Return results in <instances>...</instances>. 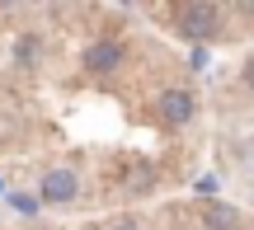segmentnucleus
I'll return each instance as SVG.
<instances>
[{"mask_svg":"<svg viewBox=\"0 0 254 230\" xmlns=\"http://www.w3.org/2000/svg\"><path fill=\"white\" fill-rule=\"evenodd\" d=\"M174 28H179L184 38H193V43H212V38L221 33V14L212 5H184L179 14H174Z\"/></svg>","mask_w":254,"mask_h":230,"instance_id":"1","label":"nucleus"},{"mask_svg":"<svg viewBox=\"0 0 254 230\" xmlns=\"http://www.w3.org/2000/svg\"><path fill=\"white\" fill-rule=\"evenodd\" d=\"M80 66H85L90 75H113V71L123 66V43H118V38H94V43L85 47Z\"/></svg>","mask_w":254,"mask_h":230,"instance_id":"2","label":"nucleus"},{"mask_svg":"<svg viewBox=\"0 0 254 230\" xmlns=\"http://www.w3.org/2000/svg\"><path fill=\"white\" fill-rule=\"evenodd\" d=\"M155 108H160V122L184 127V122H193V113H198V99H193V90H165Z\"/></svg>","mask_w":254,"mask_h":230,"instance_id":"3","label":"nucleus"},{"mask_svg":"<svg viewBox=\"0 0 254 230\" xmlns=\"http://www.w3.org/2000/svg\"><path fill=\"white\" fill-rule=\"evenodd\" d=\"M75 193H80L75 169H47V179H43V202L66 207V202H75Z\"/></svg>","mask_w":254,"mask_h":230,"instance_id":"4","label":"nucleus"},{"mask_svg":"<svg viewBox=\"0 0 254 230\" xmlns=\"http://www.w3.org/2000/svg\"><path fill=\"white\" fill-rule=\"evenodd\" d=\"M202 221H207V230H236L240 216L231 212V207H207V212H202Z\"/></svg>","mask_w":254,"mask_h":230,"instance_id":"5","label":"nucleus"},{"mask_svg":"<svg viewBox=\"0 0 254 230\" xmlns=\"http://www.w3.org/2000/svg\"><path fill=\"white\" fill-rule=\"evenodd\" d=\"M217 188H221L217 174H202V179H198V193H217Z\"/></svg>","mask_w":254,"mask_h":230,"instance_id":"6","label":"nucleus"},{"mask_svg":"<svg viewBox=\"0 0 254 230\" xmlns=\"http://www.w3.org/2000/svg\"><path fill=\"white\" fill-rule=\"evenodd\" d=\"M33 52H38L33 38H24V43H19V61H33Z\"/></svg>","mask_w":254,"mask_h":230,"instance_id":"7","label":"nucleus"},{"mask_svg":"<svg viewBox=\"0 0 254 230\" xmlns=\"http://www.w3.org/2000/svg\"><path fill=\"white\" fill-rule=\"evenodd\" d=\"M109 230H141V226H136V221H132V216H123V221H113Z\"/></svg>","mask_w":254,"mask_h":230,"instance_id":"8","label":"nucleus"}]
</instances>
